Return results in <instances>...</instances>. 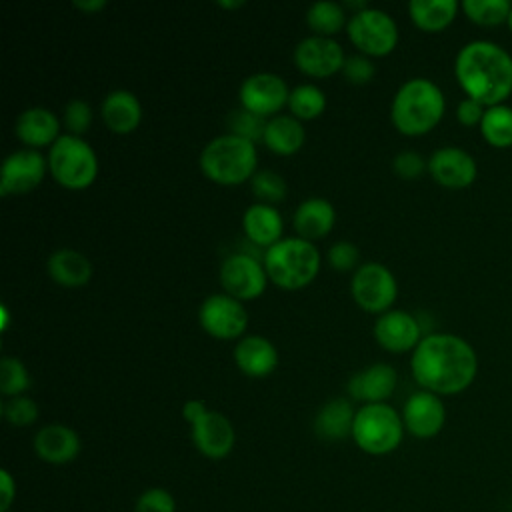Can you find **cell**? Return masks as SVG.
Segmentation results:
<instances>
[{"label":"cell","instance_id":"obj_17","mask_svg":"<svg viewBox=\"0 0 512 512\" xmlns=\"http://www.w3.org/2000/svg\"><path fill=\"white\" fill-rule=\"evenodd\" d=\"M374 338L382 348L390 352H408L414 350L424 336L422 326L414 314L390 308L376 318Z\"/></svg>","mask_w":512,"mask_h":512},{"label":"cell","instance_id":"obj_4","mask_svg":"<svg viewBox=\"0 0 512 512\" xmlns=\"http://www.w3.org/2000/svg\"><path fill=\"white\" fill-rule=\"evenodd\" d=\"M200 170L218 184H240L250 180L258 170L256 142L232 132H222L208 140L200 152Z\"/></svg>","mask_w":512,"mask_h":512},{"label":"cell","instance_id":"obj_6","mask_svg":"<svg viewBox=\"0 0 512 512\" xmlns=\"http://www.w3.org/2000/svg\"><path fill=\"white\" fill-rule=\"evenodd\" d=\"M402 414L386 402L362 404L356 410L352 440L370 456H384L394 452L404 438Z\"/></svg>","mask_w":512,"mask_h":512},{"label":"cell","instance_id":"obj_45","mask_svg":"<svg viewBox=\"0 0 512 512\" xmlns=\"http://www.w3.org/2000/svg\"><path fill=\"white\" fill-rule=\"evenodd\" d=\"M206 412H208V406L202 400H186L184 406H182V416L188 424L196 422Z\"/></svg>","mask_w":512,"mask_h":512},{"label":"cell","instance_id":"obj_26","mask_svg":"<svg viewBox=\"0 0 512 512\" xmlns=\"http://www.w3.org/2000/svg\"><path fill=\"white\" fill-rule=\"evenodd\" d=\"M292 222L298 236L312 242L316 238L326 236L332 230L336 222V210L330 200L322 196H310L296 206Z\"/></svg>","mask_w":512,"mask_h":512},{"label":"cell","instance_id":"obj_29","mask_svg":"<svg viewBox=\"0 0 512 512\" xmlns=\"http://www.w3.org/2000/svg\"><path fill=\"white\" fill-rule=\"evenodd\" d=\"M458 12L456 0H410L408 14L412 22L426 32L444 30Z\"/></svg>","mask_w":512,"mask_h":512},{"label":"cell","instance_id":"obj_18","mask_svg":"<svg viewBox=\"0 0 512 512\" xmlns=\"http://www.w3.org/2000/svg\"><path fill=\"white\" fill-rule=\"evenodd\" d=\"M430 176L446 188H466L476 180V160L458 146H442L428 158Z\"/></svg>","mask_w":512,"mask_h":512},{"label":"cell","instance_id":"obj_48","mask_svg":"<svg viewBox=\"0 0 512 512\" xmlns=\"http://www.w3.org/2000/svg\"><path fill=\"white\" fill-rule=\"evenodd\" d=\"M6 324H8V312H6V308L2 306V328H6Z\"/></svg>","mask_w":512,"mask_h":512},{"label":"cell","instance_id":"obj_43","mask_svg":"<svg viewBox=\"0 0 512 512\" xmlns=\"http://www.w3.org/2000/svg\"><path fill=\"white\" fill-rule=\"evenodd\" d=\"M484 112H486V106L474 98H464L460 100L458 108H456V116H458V122L464 124V126H474V124H480L482 118H484Z\"/></svg>","mask_w":512,"mask_h":512},{"label":"cell","instance_id":"obj_12","mask_svg":"<svg viewBox=\"0 0 512 512\" xmlns=\"http://www.w3.org/2000/svg\"><path fill=\"white\" fill-rule=\"evenodd\" d=\"M288 96L290 90L286 80L280 74L266 70L246 76L238 88L240 106L266 120L288 106Z\"/></svg>","mask_w":512,"mask_h":512},{"label":"cell","instance_id":"obj_9","mask_svg":"<svg viewBox=\"0 0 512 512\" xmlns=\"http://www.w3.org/2000/svg\"><path fill=\"white\" fill-rule=\"evenodd\" d=\"M350 294L362 310L382 314L394 304L398 284L388 266L380 262H364L352 274Z\"/></svg>","mask_w":512,"mask_h":512},{"label":"cell","instance_id":"obj_13","mask_svg":"<svg viewBox=\"0 0 512 512\" xmlns=\"http://www.w3.org/2000/svg\"><path fill=\"white\" fill-rule=\"evenodd\" d=\"M48 170V158L34 148L10 152L0 168V194H26L36 188Z\"/></svg>","mask_w":512,"mask_h":512},{"label":"cell","instance_id":"obj_35","mask_svg":"<svg viewBox=\"0 0 512 512\" xmlns=\"http://www.w3.org/2000/svg\"><path fill=\"white\" fill-rule=\"evenodd\" d=\"M250 186H252V194L258 198V202H264V204L280 202V200H284V196L288 192L286 180L274 170H258L250 178Z\"/></svg>","mask_w":512,"mask_h":512},{"label":"cell","instance_id":"obj_16","mask_svg":"<svg viewBox=\"0 0 512 512\" xmlns=\"http://www.w3.org/2000/svg\"><path fill=\"white\" fill-rule=\"evenodd\" d=\"M404 428L416 438H434L446 422V408L438 394L418 390L408 396L402 408Z\"/></svg>","mask_w":512,"mask_h":512},{"label":"cell","instance_id":"obj_10","mask_svg":"<svg viewBox=\"0 0 512 512\" xmlns=\"http://www.w3.org/2000/svg\"><path fill=\"white\" fill-rule=\"evenodd\" d=\"M198 322L204 332L218 340H240L248 326V312L242 300L226 292H216L202 300L198 308Z\"/></svg>","mask_w":512,"mask_h":512},{"label":"cell","instance_id":"obj_36","mask_svg":"<svg viewBox=\"0 0 512 512\" xmlns=\"http://www.w3.org/2000/svg\"><path fill=\"white\" fill-rule=\"evenodd\" d=\"M266 122H268L266 118H262V116H258V114H254V112H250V110H246L242 106L232 110L228 114V118H226L228 132L238 134V136H242L246 140H252V142L262 140Z\"/></svg>","mask_w":512,"mask_h":512},{"label":"cell","instance_id":"obj_37","mask_svg":"<svg viewBox=\"0 0 512 512\" xmlns=\"http://www.w3.org/2000/svg\"><path fill=\"white\" fill-rule=\"evenodd\" d=\"M2 416L12 426H30L38 420V404L30 396H12L2 402Z\"/></svg>","mask_w":512,"mask_h":512},{"label":"cell","instance_id":"obj_33","mask_svg":"<svg viewBox=\"0 0 512 512\" xmlns=\"http://www.w3.org/2000/svg\"><path fill=\"white\" fill-rule=\"evenodd\" d=\"M462 10L480 26H498L508 22L512 4L508 0H464Z\"/></svg>","mask_w":512,"mask_h":512},{"label":"cell","instance_id":"obj_34","mask_svg":"<svg viewBox=\"0 0 512 512\" xmlns=\"http://www.w3.org/2000/svg\"><path fill=\"white\" fill-rule=\"evenodd\" d=\"M30 374L22 360L16 356H4L0 360V392L6 398L22 396L30 388Z\"/></svg>","mask_w":512,"mask_h":512},{"label":"cell","instance_id":"obj_40","mask_svg":"<svg viewBox=\"0 0 512 512\" xmlns=\"http://www.w3.org/2000/svg\"><path fill=\"white\" fill-rule=\"evenodd\" d=\"M328 264L332 268H336L338 272H348V270H356L358 260H360V250L354 242L350 240H336L334 244H330L328 252H326Z\"/></svg>","mask_w":512,"mask_h":512},{"label":"cell","instance_id":"obj_46","mask_svg":"<svg viewBox=\"0 0 512 512\" xmlns=\"http://www.w3.org/2000/svg\"><path fill=\"white\" fill-rule=\"evenodd\" d=\"M72 4L84 12H98L106 6V0H74Z\"/></svg>","mask_w":512,"mask_h":512},{"label":"cell","instance_id":"obj_44","mask_svg":"<svg viewBox=\"0 0 512 512\" xmlns=\"http://www.w3.org/2000/svg\"><path fill=\"white\" fill-rule=\"evenodd\" d=\"M16 498V480L10 470H0V512H8Z\"/></svg>","mask_w":512,"mask_h":512},{"label":"cell","instance_id":"obj_49","mask_svg":"<svg viewBox=\"0 0 512 512\" xmlns=\"http://www.w3.org/2000/svg\"><path fill=\"white\" fill-rule=\"evenodd\" d=\"M508 28L512 30V10H510V16H508Z\"/></svg>","mask_w":512,"mask_h":512},{"label":"cell","instance_id":"obj_8","mask_svg":"<svg viewBox=\"0 0 512 512\" xmlns=\"http://www.w3.org/2000/svg\"><path fill=\"white\" fill-rule=\"evenodd\" d=\"M350 42L366 56L390 54L398 44V24L382 8L366 6L352 12L346 24Z\"/></svg>","mask_w":512,"mask_h":512},{"label":"cell","instance_id":"obj_21","mask_svg":"<svg viewBox=\"0 0 512 512\" xmlns=\"http://www.w3.org/2000/svg\"><path fill=\"white\" fill-rule=\"evenodd\" d=\"M14 132L26 148L52 146L60 136V118L44 106H30L22 110L14 122Z\"/></svg>","mask_w":512,"mask_h":512},{"label":"cell","instance_id":"obj_39","mask_svg":"<svg viewBox=\"0 0 512 512\" xmlns=\"http://www.w3.org/2000/svg\"><path fill=\"white\" fill-rule=\"evenodd\" d=\"M134 512H176V498L170 490L152 486L140 492L134 504Z\"/></svg>","mask_w":512,"mask_h":512},{"label":"cell","instance_id":"obj_7","mask_svg":"<svg viewBox=\"0 0 512 512\" xmlns=\"http://www.w3.org/2000/svg\"><path fill=\"white\" fill-rule=\"evenodd\" d=\"M48 172L64 188L82 190L98 176L96 150L82 136L64 132L48 148Z\"/></svg>","mask_w":512,"mask_h":512},{"label":"cell","instance_id":"obj_31","mask_svg":"<svg viewBox=\"0 0 512 512\" xmlns=\"http://www.w3.org/2000/svg\"><path fill=\"white\" fill-rule=\"evenodd\" d=\"M482 138L494 148L512 146V108L506 104L488 106L480 122Z\"/></svg>","mask_w":512,"mask_h":512},{"label":"cell","instance_id":"obj_2","mask_svg":"<svg viewBox=\"0 0 512 512\" xmlns=\"http://www.w3.org/2000/svg\"><path fill=\"white\" fill-rule=\"evenodd\" d=\"M454 74L466 96L486 108L502 104L512 92V56L490 40L464 44L456 54Z\"/></svg>","mask_w":512,"mask_h":512},{"label":"cell","instance_id":"obj_14","mask_svg":"<svg viewBox=\"0 0 512 512\" xmlns=\"http://www.w3.org/2000/svg\"><path fill=\"white\" fill-rule=\"evenodd\" d=\"M346 60L342 44L332 36L310 34L294 46V62L308 76L326 78L342 70Z\"/></svg>","mask_w":512,"mask_h":512},{"label":"cell","instance_id":"obj_24","mask_svg":"<svg viewBox=\"0 0 512 512\" xmlns=\"http://www.w3.org/2000/svg\"><path fill=\"white\" fill-rule=\"evenodd\" d=\"M242 228L246 234V240L260 248H270L276 244L282 236V216L274 204H264V202H254L250 204L244 214H242Z\"/></svg>","mask_w":512,"mask_h":512},{"label":"cell","instance_id":"obj_42","mask_svg":"<svg viewBox=\"0 0 512 512\" xmlns=\"http://www.w3.org/2000/svg\"><path fill=\"white\" fill-rule=\"evenodd\" d=\"M392 170L404 180H414L420 178L424 170H428V160H424V156L416 150H402L394 156Z\"/></svg>","mask_w":512,"mask_h":512},{"label":"cell","instance_id":"obj_23","mask_svg":"<svg viewBox=\"0 0 512 512\" xmlns=\"http://www.w3.org/2000/svg\"><path fill=\"white\" fill-rule=\"evenodd\" d=\"M100 114L104 124L112 132L128 134L142 120V104L134 92L126 88H116L104 96L100 104Z\"/></svg>","mask_w":512,"mask_h":512},{"label":"cell","instance_id":"obj_25","mask_svg":"<svg viewBox=\"0 0 512 512\" xmlns=\"http://www.w3.org/2000/svg\"><path fill=\"white\" fill-rule=\"evenodd\" d=\"M356 408L348 398L326 400L314 416V432L318 438L336 442L352 436Z\"/></svg>","mask_w":512,"mask_h":512},{"label":"cell","instance_id":"obj_30","mask_svg":"<svg viewBox=\"0 0 512 512\" xmlns=\"http://www.w3.org/2000/svg\"><path fill=\"white\" fill-rule=\"evenodd\" d=\"M346 8L334 0H316L306 8V24L320 36H332L348 24Z\"/></svg>","mask_w":512,"mask_h":512},{"label":"cell","instance_id":"obj_22","mask_svg":"<svg viewBox=\"0 0 512 512\" xmlns=\"http://www.w3.org/2000/svg\"><path fill=\"white\" fill-rule=\"evenodd\" d=\"M234 362L240 372L262 378L276 370L278 366V350L262 334H246L234 346Z\"/></svg>","mask_w":512,"mask_h":512},{"label":"cell","instance_id":"obj_19","mask_svg":"<svg viewBox=\"0 0 512 512\" xmlns=\"http://www.w3.org/2000/svg\"><path fill=\"white\" fill-rule=\"evenodd\" d=\"M32 446L40 460L60 466V464L72 462L80 454L82 442L74 428L54 422V424L42 426L34 434Z\"/></svg>","mask_w":512,"mask_h":512},{"label":"cell","instance_id":"obj_5","mask_svg":"<svg viewBox=\"0 0 512 512\" xmlns=\"http://www.w3.org/2000/svg\"><path fill=\"white\" fill-rule=\"evenodd\" d=\"M262 264L276 286L298 290L310 284L320 272V250L302 236H284L264 250Z\"/></svg>","mask_w":512,"mask_h":512},{"label":"cell","instance_id":"obj_41","mask_svg":"<svg viewBox=\"0 0 512 512\" xmlns=\"http://www.w3.org/2000/svg\"><path fill=\"white\" fill-rule=\"evenodd\" d=\"M342 74L348 82L352 84H366L374 78L376 74V64L372 62L370 56L358 52V54H350L346 56L344 60V66H342Z\"/></svg>","mask_w":512,"mask_h":512},{"label":"cell","instance_id":"obj_20","mask_svg":"<svg viewBox=\"0 0 512 512\" xmlns=\"http://www.w3.org/2000/svg\"><path fill=\"white\" fill-rule=\"evenodd\" d=\"M398 384L396 370L386 362H374L360 372L352 374L348 380V394L352 400H360L364 404L384 402L392 396Z\"/></svg>","mask_w":512,"mask_h":512},{"label":"cell","instance_id":"obj_47","mask_svg":"<svg viewBox=\"0 0 512 512\" xmlns=\"http://www.w3.org/2000/svg\"><path fill=\"white\" fill-rule=\"evenodd\" d=\"M218 6H222V8H240V6H244V2L242 0H218Z\"/></svg>","mask_w":512,"mask_h":512},{"label":"cell","instance_id":"obj_15","mask_svg":"<svg viewBox=\"0 0 512 512\" xmlns=\"http://www.w3.org/2000/svg\"><path fill=\"white\" fill-rule=\"evenodd\" d=\"M190 438L202 456L210 460H220L232 452L236 432L232 422L222 412L208 408L206 414L190 424Z\"/></svg>","mask_w":512,"mask_h":512},{"label":"cell","instance_id":"obj_38","mask_svg":"<svg viewBox=\"0 0 512 512\" xmlns=\"http://www.w3.org/2000/svg\"><path fill=\"white\" fill-rule=\"evenodd\" d=\"M92 118H94L92 106L82 98L68 100L62 110L64 126L68 128V134H74V136H82L90 128Z\"/></svg>","mask_w":512,"mask_h":512},{"label":"cell","instance_id":"obj_3","mask_svg":"<svg viewBox=\"0 0 512 512\" xmlns=\"http://www.w3.org/2000/svg\"><path fill=\"white\" fill-rule=\"evenodd\" d=\"M446 100L436 82L424 76L408 78L396 90L390 104V118L398 132L420 136L430 132L444 116Z\"/></svg>","mask_w":512,"mask_h":512},{"label":"cell","instance_id":"obj_27","mask_svg":"<svg viewBox=\"0 0 512 512\" xmlns=\"http://www.w3.org/2000/svg\"><path fill=\"white\" fill-rule=\"evenodd\" d=\"M48 276L66 288H80L92 278V262L74 248H58L46 260Z\"/></svg>","mask_w":512,"mask_h":512},{"label":"cell","instance_id":"obj_32","mask_svg":"<svg viewBox=\"0 0 512 512\" xmlns=\"http://www.w3.org/2000/svg\"><path fill=\"white\" fill-rule=\"evenodd\" d=\"M326 108V94L318 84L302 82L290 90L288 110L298 120H312Z\"/></svg>","mask_w":512,"mask_h":512},{"label":"cell","instance_id":"obj_28","mask_svg":"<svg viewBox=\"0 0 512 512\" xmlns=\"http://www.w3.org/2000/svg\"><path fill=\"white\" fill-rule=\"evenodd\" d=\"M306 130L302 120L294 118L292 114H276L268 118L262 142L268 150L276 154H294L304 146Z\"/></svg>","mask_w":512,"mask_h":512},{"label":"cell","instance_id":"obj_1","mask_svg":"<svg viewBox=\"0 0 512 512\" xmlns=\"http://www.w3.org/2000/svg\"><path fill=\"white\" fill-rule=\"evenodd\" d=\"M410 368L422 390L450 396L474 382L478 358L464 338L448 332H430L412 350Z\"/></svg>","mask_w":512,"mask_h":512},{"label":"cell","instance_id":"obj_11","mask_svg":"<svg viewBox=\"0 0 512 512\" xmlns=\"http://www.w3.org/2000/svg\"><path fill=\"white\" fill-rule=\"evenodd\" d=\"M218 278L224 292L238 300H252L260 296L270 280L264 264L250 252L228 254L220 264Z\"/></svg>","mask_w":512,"mask_h":512}]
</instances>
